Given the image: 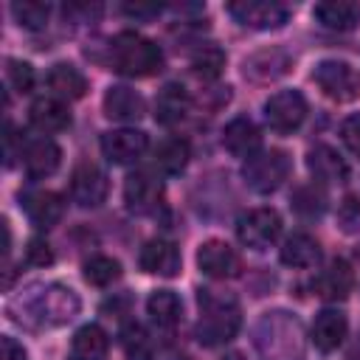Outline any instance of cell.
<instances>
[{
	"label": "cell",
	"instance_id": "obj_1",
	"mask_svg": "<svg viewBox=\"0 0 360 360\" xmlns=\"http://www.w3.org/2000/svg\"><path fill=\"white\" fill-rule=\"evenodd\" d=\"M253 346L259 360H304L307 335L295 315L284 309H273L256 321Z\"/></svg>",
	"mask_w": 360,
	"mask_h": 360
},
{
	"label": "cell",
	"instance_id": "obj_2",
	"mask_svg": "<svg viewBox=\"0 0 360 360\" xmlns=\"http://www.w3.org/2000/svg\"><path fill=\"white\" fill-rule=\"evenodd\" d=\"M197 304H200V321H197L194 335L202 346H222L239 332L242 309L231 292L202 287L197 290Z\"/></svg>",
	"mask_w": 360,
	"mask_h": 360
},
{
	"label": "cell",
	"instance_id": "obj_3",
	"mask_svg": "<svg viewBox=\"0 0 360 360\" xmlns=\"http://www.w3.org/2000/svg\"><path fill=\"white\" fill-rule=\"evenodd\" d=\"M22 315H17L14 321L28 323V326H62L68 321H73L79 315V295L65 287V284H45L31 290V295H25L22 301H17Z\"/></svg>",
	"mask_w": 360,
	"mask_h": 360
},
{
	"label": "cell",
	"instance_id": "obj_4",
	"mask_svg": "<svg viewBox=\"0 0 360 360\" xmlns=\"http://www.w3.org/2000/svg\"><path fill=\"white\" fill-rule=\"evenodd\" d=\"M110 62L118 73L143 79V76H155L163 68V51L158 42H152L135 31H121L110 42Z\"/></svg>",
	"mask_w": 360,
	"mask_h": 360
},
{
	"label": "cell",
	"instance_id": "obj_5",
	"mask_svg": "<svg viewBox=\"0 0 360 360\" xmlns=\"http://www.w3.org/2000/svg\"><path fill=\"white\" fill-rule=\"evenodd\" d=\"M290 169L292 160L284 149H259L242 163V177L253 191L270 194L290 177Z\"/></svg>",
	"mask_w": 360,
	"mask_h": 360
},
{
	"label": "cell",
	"instance_id": "obj_6",
	"mask_svg": "<svg viewBox=\"0 0 360 360\" xmlns=\"http://www.w3.org/2000/svg\"><path fill=\"white\" fill-rule=\"evenodd\" d=\"M312 82L321 87L323 96H329L332 101H354L360 96V79L354 73L352 65L340 62V59H323L315 65L312 70Z\"/></svg>",
	"mask_w": 360,
	"mask_h": 360
},
{
	"label": "cell",
	"instance_id": "obj_7",
	"mask_svg": "<svg viewBox=\"0 0 360 360\" xmlns=\"http://www.w3.org/2000/svg\"><path fill=\"white\" fill-rule=\"evenodd\" d=\"M236 236L250 250H267L281 236V217L273 208H253L236 219Z\"/></svg>",
	"mask_w": 360,
	"mask_h": 360
},
{
	"label": "cell",
	"instance_id": "obj_8",
	"mask_svg": "<svg viewBox=\"0 0 360 360\" xmlns=\"http://www.w3.org/2000/svg\"><path fill=\"white\" fill-rule=\"evenodd\" d=\"M307 118V98L298 90H278L264 101V121L273 132H292Z\"/></svg>",
	"mask_w": 360,
	"mask_h": 360
},
{
	"label": "cell",
	"instance_id": "obj_9",
	"mask_svg": "<svg viewBox=\"0 0 360 360\" xmlns=\"http://www.w3.org/2000/svg\"><path fill=\"white\" fill-rule=\"evenodd\" d=\"M197 267L208 278L225 281V278H236L239 276L242 259H239V253L228 242H222V239H205L197 248Z\"/></svg>",
	"mask_w": 360,
	"mask_h": 360
},
{
	"label": "cell",
	"instance_id": "obj_10",
	"mask_svg": "<svg viewBox=\"0 0 360 360\" xmlns=\"http://www.w3.org/2000/svg\"><path fill=\"white\" fill-rule=\"evenodd\" d=\"M228 14L248 25V28H259V31H270V28H281L290 17L287 6L276 3V0H242V3H231Z\"/></svg>",
	"mask_w": 360,
	"mask_h": 360
},
{
	"label": "cell",
	"instance_id": "obj_11",
	"mask_svg": "<svg viewBox=\"0 0 360 360\" xmlns=\"http://www.w3.org/2000/svg\"><path fill=\"white\" fill-rule=\"evenodd\" d=\"M107 191H110L107 174L96 163L82 160L73 169V174H70V197H73L76 205H82V208H98L107 200Z\"/></svg>",
	"mask_w": 360,
	"mask_h": 360
},
{
	"label": "cell",
	"instance_id": "obj_12",
	"mask_svg": "<svg viewBox=\"0 0 360 360\" xmlns=\"http://www.w3.org/2000/svg\"><path fill=\"white\" fill-rule=\"evenodd\" d=\"M163 200V183L149 172H132L124 180V202L132 214H152Z\"/></svg>",
	"mask_w": 360,
	"mask_h": 360
},
{
	"label": "cell",
	"instance_id": "obj_13",
	"mask_svg": "<svg viewBox=\"0 0 360 360\" xmlns=\"http://www.w3.org/2000/svg\"><path fill=\"white\" fill-rule=\"evenodd\" d=\"M149 146L146 132L141 129H112L101 135V152L110 163H135Z\"/></svg>",
	"mask_w": 360,
	"mask_h": 360
},
{
	"label": "cell",
	"instance_id": "obj_14",
	"mask_svg": "<svg viewBox=\"0 0 360 360\" xmlns=\"http://www.w3.org/2000/svg\"><path fill=\"white\" fill-rule=\"evenodd\" d=\"M138 264L143 273H152V276H163V278H172L180 273V248L172 242V239H149L143 248H141V256H138Z\"/></svg>",
	"mask_w": 360,
	"mask_h": 360
},
{
	"label": "cell",
	"instance_id": "obj_15",
	"mask_svg": "<svg viewBox=\"0 0 360 360\" xmlns=\"http://www.w3.org/2000/svg\"><path fill=\"white\" fill-rule=\"evenodd\" d=\"M292 65V56L284 51V48H262L256 53H250L245 62H242V73L253 82H276L281 79Z\"/></svg>",
	"mask_w": 360,
	"mask_h": 360
},
{
	"label": "cell",
	"instance_id": "obj_16",
	"mask_svg": "<svg viewBox=\"0 0 360 360\" xmlns=\"http://www.w3.org/2000/svg\"><path fill=\"white\" fill-rule=\"evenodd\" d=\"M307 169L312 172V177L318 183H346L349 180V166L346 160L340 158L338 149L326 146V143H315L309 152H307Z\"/></svg>",
	"mask_w": 360,
	"mask_h": 360
},
{
	"label": "cell",
	"instance_id": "obj_17",
	"mask_svg": "<svg viewBox=\"0 0 360 360\" xmlns=\"http://www.w3.org/2000/svg\"><path fill=\"white\" fill-rule=\"evenodd\" d=\"M315 292L326 301H343L354 287V273L346 259H332L312 281Z\"/></svg>",
	"mask_w": 360,
	"mask_h": 360
},
{
	"label": "cell",
	"instance_id": "obj_18",
	"mask_svg": "<svg viewBox=\"0 0 360 360\" xmlns=\"http://www.w3.org/2000/svg\"><path fill=\"white\" fill-rule=\"evenodd\" d=\"M222 146L233 155V158H250V155H256L259 152V146H262V132H259V127L248 118V115H236L233 121H228L225 124V129H222Z\"/></svg>",
	"mask_w": 360,
	"mask_h": 360
},
{
	"label": "cell",
	"instance_id": "obj_19",
	"mask_svg": "<svg viewBox=\"0 0 360 360\" xmlns=\"http://www.w3.org/2000/svg\"><path fill=\"white\" fill-rule=\"evenodd\" d=\"M25 217L37 228H53L65 214V200L56 191H28L20 197Z\"/></svg>",
	"mask_w": 360,
	"mask_h": 360
},
{
	"label": "cell",
	"instance_id": "obj_20",
	"mask_svg": "<svg viewBox=\"0 0 360 360\" xmlns=\"http://www.w3.org/2000/svg\"><path fill=\"white\" fill-rule=\"evenodd\" d=\"M22 163H25L28 177L34 180L51 177L62 163V149L51 138H37L22 149Z\"/></svg>",
	"mask_w": 360,
	"mask_h": 360
},
{
	"label": "cell",
	"instance_id": "obj_21",
	"mask_svg": "<svg viewBox=\"0 0 360 360\" xmlns=\"http://www.w3.org/2000/svg\"><path fill=\"white\" fill-rule=\"evenodd\" d=\"M349 332V321L340 309H321L312 321V343L321 352H335Z\"/></svg>",
	"mask_w": 360,
	"mask_h": 360
},
{
	"label": "cell",
	"instance_id": "obj_22",
	"mask_svg": "<svg viewBox=\"0 0 360 360\" xmlns=\"http://www.w3.org/2000/svg\"><path fill=\"white\" fill-rule=\"evenodd\" d=\"M143 110H146L143 96L132 87L112 84L104 93V115L112 118V121H138L143 115Z\"/></svg>",
	"mask_w": 360,
	"mask_h": 360
},
{
	"label": "cell",
	"instance_id": "obj_23",
	"mask_svg": "<svg viewBox=\"0 0 360 360\" xmlns=\"http://www.w3.org/2000/svg\"><path fill=\"white\" fill-rule=\"evenodd\" d=\"M191 107V98H188V90L177 82H169L158 90V98H155V121L163 124V127H172L177 121L186 118Z\"/></svg>",
	"mask_w": 360,
	"mask_h": 360
},
{
	"label": "cell",
	"instance_id": "obj_24",
	"mask_svg": "<svg viewBox=\"0 0 360 360\" xmlns=\"http://www.w3.org/2000/svg\"><path fill=\"white\" fill-rule=\"evenodd\" d=\"M312 17L329 31H352L360 22V6L352 0H323L312 8Z\"/></svg>",
	"mask_w": 360,
	"mask_h": 360
},
{
	"label": "cell",
	"instance_id": "obj_25",
	"mask_svg": "<svg viewBox=\"0 0 360 360\" xmlns=\"http://www.w3.org/2000/svg\"><path fill=\"white\" fill-rule=\"evenodd\" d=\"M45 82H48V87H51V93H53L56 98L76 101V98H82V96L87 93V79H84V73H82L76 65H70V62H56V65L48 70Z\"/></svg>",
	"mask_w": 360,
	"mask_h": 360
},
{
	"label": "cell",
	"instance_id": "obj_26",
	"mask_svg": "<svg viewBox=\"0 0 360 360\" xmlns=\"http://www.w3.org/2000/svg\"><path fill=\"white\" fill-rule=\"evenodd\" d=\"M31 124L39 132H62L70 127V110L56 96H42L31 104Z\"/></svg>",
	"mask_w": 360,
	"mask_h": 360
},
{
	"label": "cell",
	"instance_id": "obj_27",
	"mask_svg": "<svg viewBox=\"0 0 360 360\" xmlns=\"http://www.w3.org/2000/svg\"><path fill=\"white\" fill-rule=\"evenodd\" d=\"M110 352V338L98 323H84L70 340V360H104Z\"/></svg>",
	"mask_w": 360,
	"mask_h": 360
},
{
	"label": "cell",
	"instance_id": "obj_28",
	"mask_svg": "<svg viewBox=\"0 0 360 360\" xmlns=\"http://www.w3.org/2000/svg\"><path fill=\"white\" fill-rule=\"evenodd\" d=\"M281 262L295 270L315 267L321 262V245L309 233H290L281 245Z\"/></svg>",
	"mask_w": 360,
	"mask_h": 360
},
{
	"label": "cell",
	"instance_id": "obj_29",
	"mask_svg": "<svg viewBox=\"0 0 360 360\" xmlns=\"http://www.w3.org/2000/svg\"><path fill=\"white\" fill-rule=\"evenodd\" d=\"M146 312H149V318H152L160 329H172V326H177V321H180L183 301H180V295L172 292V290H155V292L149 295V301H146Z\"/></svg>",
	"mask_w": 360,
	"mask_h": 360
},
{
	"label": "cell",
	"instance_id": "obj_30",
	"mask_svg": "<svg viewBox=\"0 0 360 360\" xmlns=\"http://www.w3.org/2000/svg\"><path fill=\"white\" fill-rule=\"evenodd\" d=\"M188 158H191V149H188L186 138H166L155 149V166L163 174H180L186 169Z\"/></svg>",
	"mask_w": 360,
	"mask_h": 360
},
{
	"label": "cell",
	"instance_id": "obj_31",
	"mask_svg": "<svg viewBox=\"0 0 360 360\" xmlns=\"http://www.w3.org/2000/svg\"><path fill=\"white\" fill-rule=\"evenodd\" d=\"M11 14L14 20L28 28V31H42L48 25V17H51V6L42 3V0H14L11 3Z\"/></svg>",
	"mask_w": 360,
	"mask_h": 360
},
{
	"label": "cell",
	"instance_id": "obj_32",
	"mask_svg": "<svg viewBox=\"0 0 360 360\" xmlns=\"http://www.w3.org/2000/svg\"><path fill=\"white\" fill-rule=\"evenodd\" d=\"M82 270H84L87 284H93V287H110V284L118 281V276H121V264H118V259L104 256V253L90 256V259L84 262Z\"/></svg>",
	"mask_w": 360,
	"mask_h": 360
},
{
	"label": "cell",
	"instance_id": "obj_33",
	"mask_svg": "<svg viewBox=\"0 0 360 360\" xmlns=\"http://www.w3.org/2000/svg\"><path fill=\"white\" fill-rule=\"evenodd\" d=\"M292 208L295 214H301L304 219H318L323 211H326V194L309 183V186H298L292 191Z\"/></svg>",
	"mask_w": 360,
	"mask_h": 360
},
{
	"label": "cell",
	"instance_id": "obj_34",
	"mask_svg": "<svg viewBox=\"0 0 360 360\" xmlns=\"http://www.w3.org/2000/svg\"><path fill=\"white\" fill-rule=\"evenodd\" d=\"M121 346L129 360H152V340L141 323H127L121 329Z\"/></svg>",
	"mask_w": 360,
	"mask_h": 360
},
{
	"label": "cell",
	"instance_id": "obj_35",
	"mask_svg": "<svg viewBox=\"0 0 360 360\" xmlns=\"http://www.w3.org/2000/svg\"><path fill=\"white\" fill-rule=\"evenodd\" d=\"M191 68L197 76L202 79H217L225 68V53L217 48V45H202L194 56H191Z\"/></svg>",
	"mask_w": 360,
	"mask_h": 360
},
{
	"label": "cell",
	"instance_id": "obj_36",
	"mask_svg": "<svg viewBox=\"0 0 360 360\" xmlns=\"http://www.w3.org/2000/svg\"><path fill=\"white\" fill-rule=\"evenodd\" d=\"M6 82L17 93H28L34 87V68L22 59H8L6 62Z\"/></svg>",
	"mask_w": 360,
	"mask_h": 360
},
{
	"label": "cell",
	"instance_id": "obj_37",
	"mask_svg": "<svg viewBox=\"0 0 360 360\" xmlns=\"http://www.w3.org/2000/svg\"><path fill=\"white\" fill-rule=\"evenodd\" d=\"M338 225L343 233H360V200L354 194L343 197L338 205Z\"/></svg>",
	"mask_w": 360,
	"mask_h": 360
},
{
	"label": "cell",
	"instance_id": "obj_38",
	"mask_svg": "<svg viewBox=\"0 0 360 360\" xmlns=\"http://www.w3.org/2000/svg\"><path fill=\"white\" fill-rule=\"evenodd\" d=\"M340 141L346 143V149H349L354 158H360V112L349 115V118L340 124Z\"/></svg>",
	"mask_w": 360,
	"mask_h": 360
},
{
	"label": "cell",
	"instance_id": "obj_39",
	"mask_svg": "<svg viewBox=\"0 0 360 360\" xmlns=\"http://www.w3.org/2000/svg\"><path fill=\"white\" fill-rule=\"evenodd\" d=\"M25 262L34 264V267L51 264L53 262V253H51L48 242L45 239H28V245H25Z\"/></svg>",
	"mask_w": 360,
	"mask_h": 360
},
{
	"label": "cell",
	"instance_id": "obj_40",
	"mask_svg": "<svg viewBox=\"0 0 360 360\" xmlns=\"http://www.w3.org/2000/svg\"><path fill=\"white\" fill-rule=\"evenodd\" d=\"M0 360H28V352L11 335H3V340H0Z\"/></svg>",
	"mask_w": 360,
	"mask_h": 360
},
{
	"label": "cell",
	"instance_id": "obj_41",
	"mask_svg": "<svg viewBox=\"0 0 360 360\" xmlns=\"http://www.w3.org/2000/svg\"><path fill=\"white\" fill-rule=\"evenodd\" d=\"M121 11L127 17H135V20H149V17L160 14V6H155V3H127V6H121Z\"/></svg>",
	"mask_w": 360,
	"mask_h": 360
},
{
	"label": "cell",
	"instance_id": "obj_42",
	"mask_svg": "<svg viewBox=\"0 0 360 360\" xmlns=\"http://www.w3.org/2000/svg\"><path fill=\"white\" fill-rule=\"evenodd\" d=\"M14 127L11 124H6V166H11L14 163Z\"/></svg>",
	"mask_w": 360,
	"mask_h": 360
},
{
	"label": "cell",
	"instance_id": "obj_43",
	"mask_svg": "<svg viewBox=\"0 0 360 360\" xmlns=\"http://www.w3.org/2000/svg\"><path fill=\"white\" fill-rule=\"evenodd\" d=\"M225 360H242V354H228Z\"/></svg>",
	"mask_w": 360,
	"mask_h": 360
}]
</instances>
